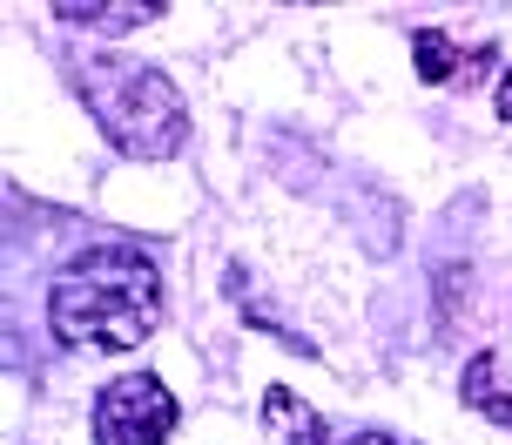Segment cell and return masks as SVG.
Segmentation results:
<instances>
[{
  "mask_svg": "<svg viewBox=\"0 0 512 445\" xmlns=\"http://www.w3.org/2000/svg\"><path fill=\"white\" fill-rule=\"evenodd\" d=\"M48 324L68 351H135L162 324V270L135 243H95L54 270Z\"/></svg>",
  "mask_w": 512,
  "mask_h": 445,
  "instance_id": "6da1fadb",
  "label": "cell"
},
{
  "mask_svg": "<svg viewBox=\"0 0 512 445\" xmlns=\"http://www.w3.org/2000/svg\"><path fill=\"white\" fill-rule=\"evenodd\" d=\"M75 88L88 115H95V129L135 162H169L189 142V102L176 95V81L149 68V61H135L122 48H88L75 61Z\"/></svg>",
  "mask_w": 512,
  "mask_h": 445,
  "instance_id": "7a4b0ae2",
  "label": "cell"
},
{
  "mask_svg": "<svg viewBox=\"0 0 512 445\" xmlns=\"http://www.w3.org/2000/svg\"><path fill=\"white\" fill-rule=\"evenodd\" d=\"M182 405L155 371H122L95 392V445H169Z\"/></svg>",
  "mask_w": 512,
  "mask_h": 445,
  "instance_id": "3957f363",
  "label": "cell"
},
{
  "mask_svg": "<svg viewBox=\"0 0 512 445\" xmlns=\"http://www.w3.org/2000/svg\"><path fill=\"white\" fill-rule=\"evenodd\" d=\"M411 54H418V75L432 81V88H445V81H479L492 61H499V48H486V41H479L472 54H459L445 34H432V27H425V34H411Z\"/></svg>",
  "mask_w": 512,
  "mask_h": 445,
  "instance_id": "277c9868",
  "label": "cell"
},
{
  "mask_svg": "<svg viewBox=\"0 0 512 445\" xmlns=\"http://www.w3.org/2000/svg\"><path fill=\"white\" fill-rule=\"evenodd\" d=\"M263 432H270V445H337L331 432H324V419H317L290 385H270V392H263Z\"/></svg>",
  "mask_w": 512,
  "mask_h": 445,
  "instance_id": "5b68a950",
  "label": "cell"
},
{
  "mask_svg": "<svg viewBox=\"0 0 512 445\" xmlns=\"http://www.w3.org/2000/svg\"><path fill=\"white\" fill-rule=\"evenodd\" d=\"M459 398L479 412V419H492V425H512V392L499 385V358L492 351H479L472 365H465V378H459Z\"/></svg>",
  "mask_w": 512,
  "mask_h": 445,
  "instance_id": "8992f818",
  "label": "cell"
},
{
  "mask_svg": "<svg viewBox=\"0 0 512 445\" xmlns=\"http://www.w3.org/2000/svg\"><path fill=\"white\" fill-rule=\"evenodd\" d=\"M68 27H108V34H135V27L162 21L155 0H128V7H102V0H81V7H54Z\"/></svg>",
  "mask_w": 512,
  "mask_h": 445,
  "instance_id": "52a82bcc",
  "label": "cell"
},
{
  "mask_svg": "<svg viewBox=\"0 0 512 445\" xmlns=\"http://www.w3.org/2000/svg\"><path fill=\"white\" fill-rule=\"evenodd\" d=\"M337 445H411V439H398V432H371V425H364V432H344Z\"/></svg>",
  "mask_w": 512,
  "mask_h": 445,
  "instance_id": "ba28073f",
  "label": "cell"
},
{
  "mask_svg": "<svg viewBox=\"0 0 512 445\" xmlns=\"http://www.w3.org/2000/svg\"><path fill=\"white\" fill-rule=\"evenodd\" d=\"M492 102H499V122H506V129H512V68H506V75H499V95H492Z\"/></svg>",
  "mask_w": 512,
  "mask_h": 445,
  "instance_id": "9c48e42d",
  "label": "cell"
}]
</instances>
